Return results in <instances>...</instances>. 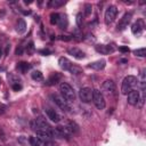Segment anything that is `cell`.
<instances>
[{"mask_svg": "<svg viewBox=\"0 0 146 146\" xmlns=\"http://www.w3.org/2000/svg\"><path fill=\"white\" fill-rule=\"evenodd\" d=\"M68 72H71L72 74H75V75H78V74H80V73H82V70L80 68V67H78V66H75V65H72V67L70 68V71Z\"/></svg>", "mask_w": 146, "mask_h": 146, "instance_id": "26", "label": "cell"}, {"mask_svg": "<svg viewBox=\"0 0 146 146\" xmlns=\"http://www.w3.org/2000/svg\"><path fill=\"white\" fill-rule=\"evenodd\" d=\"M67 24H68L67 16H66V15H64V14L59 15V22H58V24H57V25H58L60 29H66V27H67Z\"/></svg>", "mask_w": 146, "mask_h": 146, "instance_id": "19", "label": "cell"}, {"mask_svg": "<svg viewBox=\"0 0 146 146\" xmlns=\"http://www.w3.org/2000/svg\"><path fill=\"white\" fill-rule=\"evenodd\" d=\"M139 97H140V92L137 91V90H132L131 92L128 94L127 100H128V103H129L130 105L135 106V105H138V103H139Z\"/></svg>", "mask_w": 146, "mask_h": 146, "instance_id": "10", "label": "cell"}, {"mask_svg": "<svg viewBox=\"0 0 146 146\" xmlns=\"http://www.w3.org/2000/svg\"><path fill=\"white\" fill-rule=\"evenodd\" d=\"M11 88L15 91H19L22 89V84L19 83V81H14V82H11Z\"/></svg>", "mask_w": 146, "mask_h": 146, "instance_id": "28", "label": "cell"}, {"mask_svg": "<svg viewBox=\"0 0 146 146\" xmlns=\"http://www.w3.org/2000/svg\"><path fill=\"white\" fill-rule=\"evenodd\" d=\"M23 50H24V47H23V46H18L17 49H16V55H17V56H18V55H22V54H23Z\"/></svg>", "mask_w": 146, "mask_h": 146, "instance_id": "32", "label": "cell"}, {"mask_svg": "<svg viewBox=\"0 0 146 146\" xmlns=\"http://www.w3.org/2000/svg\"><path fill=\"white\" fill-rule=\"evenodd\" d=\"M0 57H1V50H0Z\"/></svg>", "mask_w": 146, "mask_h": 146, "instance_id": "38", "label": "cell"}, {"mask_svg": "<svg viewBox=\"0 0 146 146\" xmlns=\"http://www.w3.org/2000/svg\"><path fill=\"white\" fill-rule=\"evenodd\" d=\"M92 102H94L95 106L98 110H104L105 106H106L105 98H104L103 94L98 89H92Z\"/></svg>", "mask_w": 146, "mask_h": 146, "instance_id": "3", "label": "cell"}, {"mask_svg": "<svg viewBox=\"0 0 146 146\" xmlns=\"http://www.w3.org/2000/svg\"><path fill=\"white\" fill-rule=\"evenodd\" d=\"M60 79H62V74L55 72V73H52V74L48 78V80L46 81V84H47V86H55V84H57V83L59 82Z\"/></svg>", "mask_w": 146, "mask_h": 146, "instance_id": "14", "label": "cell"}, {"mask_svg": "<svg viewBox=\"0 0 146 146\" xmlns=\"http://www.w3.org/2000/svg\"><path fill=\"white\" fill-rule=\"evenodd\" d=\"M65 3L64 0H51L49 2V6H52V7H60Z\"/></svg>", "mask_w": 146, "mask_h": 146, "instance_id": "25", "label": "cell"}, {"mask_svg": "<svg viewBox=\"0 0 146 146\" xmlns=\"http://www.w3.org/2000/svg\"><path fill=\"white\" fill-rule=\"evenodd\" d=\"M25 50H26V52H27L29 55H32V54L34 52V43H33V42H30V43L26 46Z\"/></svg>", "mask_w": 146, "mask_h": 146, "instance_id": "27", "label": "cell"}, {"mask_svg": "<svg viewBox=\"0 0 146 146\" xmlns=\"http://www.w3.org/2000/svg\"><path fill=\"white\" fill-rule=\"evenodd\" d=\"M9 50H10V44H7V46H6V51H5V54H6V55H8Z\"/></svg>", "mask_w": 146, "mask_h": 146, "instance_id": "36", "label": "cell"}, {"mask_svg": "<svg viewBox=\"0 0 146 146\" xmlns=\"http://www.w3.org/2000/svg\"><path fill=\"white\" fill-rule=\"evenodd\" d=\"M133 54L138 57H145L146 56V49L145 48H139V49H136L133 50Z\"/></svg>", "mask_w": 146, "mask_h": 146, "instance_id": "24", "label": "cell"}, {"mask_svg": "<svg viewBox=\"0 0 146 146\" xmlns=\"http://www.w3.org/2000/svg\"><path fill=\"white\" fill-rule=\"evenodd\" d=\"M79 97H80L81 102H83V103H89V102H91V99H92V90H91L90 88H88V87H83V88H81L80 91H79Z\"/></svg>", "mask_w": 146, "mask_h": 146, "instance_id": "7", "label": "cell"}, {"mask_svg": "<svg viewBox=\"0 0 146 146\" xmlns=\"http://www.w3.org/2000/svg\"><path fill=\"white\" fill-rule=\"evenodd\" d=\"M58 64H59V66L64 70V71H70V68L72 67V63H71V60L70 59H67L66 57H60L59 59H58Z\"/></svg>", "mask_w": 146, "mask_h": 146, "instance_id": "15", "label": "cell"}, {"mask_svg": "<svg viewBox=\"0 0 146 146\" xmlns=\"http://www.w3.org/2000/svg\"><path fill=\"white\" fill-rule=\"evenodd\" d=\"M119 50L122 51V52H129V48L128 47H120Z\"/></svg>", "mask_w": 146, "mask_h": 146, "instance_id": "34", "label": "cell"}, {"mask_svg": "<svg viewBox=\"0 0 146 146\" xmlns=\"http://www.w3.org/2000/svg\"><path fill=\"white\" fill-rule=\"evenodd\" d=\"M138 84V79L135 75H127L123 81H122V86H121V92L123 95H128L129 92H131L132 90H135V88Z\"/></svg>", "mask_w": 146, "mask_h": 146, "instance_id": "1", "label": "cell"}, {"mask_svg": "<svg viewBox=\"0 0 146 146\" xmlns=\"http://www.w3.org/2000/svg\"><path fill=\"white\" fill-rule=\"evenodd\" d=\"M44 111H46V114H47L48 119H50V121H52V122H55V123H57V122L60 121V116H59V114L56 112V110H54V108H51V107H46Z\"/></svg>", "mask_w": 146, "mask_h": 146, "instance_id": "11", "label": "cell"}, {"mask_svg": "<svg viewBox=\"0 0 146 146\" xmlns=\"http://www.w3.org/2000/svg\"><path fill=\"white\" fill-rule=\"evenodd\" d=\"M0 84H1V79H0Z\"/></svg>", "mask_w": 146, "mask_h": 146, "instance_id": "39", "label": "cell"}, {"mask_svg": "<svg viewBox=\"0 0 146 146\" xmlns=\"http://www.w3.org/2000/svg\"><path fill=\"white\" fill-rule=\"evenodd\" d=\"M56 131L58 132L59 137L68 138V137L71 136V131L68 130L67 127H64V125H58V127H56Z\"/></svg>", "mask_w": 146, "mask_h": 146, "instance_id": "17", "label": "cell"}, {"mask_svg": "<svg viewBox=\"0 0 146 146\" xmlns=\"http://www.w3.org/2000/svg\"><path fill=\"white\" fill-rule=\"evenodd\" d=\"M59 91L62 94V97L67 100V102H73L75 100V91L74 89L66 82H62L59 84Z\"/></svg>", "mask_w": 146, "mask_h": 146, "instance_id": "2", "label": "cell"}, {"mask_svg": "<svg viewBox=\"0 0 146 146\" xmlns=\"http://www.w3.org/2000/svg\"><path fill=\"white\" fill-rule=\"evenodd\" d=\"M16 67H17V70L21 73H25V72H27L31 68V65L29 63H26V62H21V63H17V66Z\"/></svg>", "mask_w": 146, "mask_h": 146, "instance_id": "18", "label": "cell"}, {"mask_svg": "<svg viewBox=\"0 0 146 146\" xmlns=\"http://www.w3.org/2000/svg\"><path fill=\"white\" fill-rule=\"evenodd\" d=\"M58 39H59V40H62V41H70L72 38H71V36H68V35H59V36H58Z\"/></svg>", "mask_w": 146, "mask_h": 146, "instance_id": "31", "label": "cell"}, {"mask_svg": "<svg viewBox=\"0 0 146 146\" xmlns=\"http://www.w3.org/2000/svg\"><path fill=\"white\" fill-rule=\"evenodd\" d=\"M114 50H115V48L111 44H98V46H96V51H98L103 55L112 54Z\"/></svg>", "mask_w": 146, "mask_h": 146, "instance_id": "12", "label": "cell"}, {"mask_svg": "<svg viewBox=\"0 0 146 146\" xmlns=\"http://www.w3.org/2000/svg\"><path fill=\"white\" fill-rule=\"evenodd\" d=\"M58 22H59V14H57V13L50 14V23L52 25H55V24H58Z\"/></svg>", "mask_w": 146, "mask_h": 146, "instance_id": "23", "label": "cell"}, {"mask_svg": "<svg viewBox=\"0 0 146 146\" xmlns=\"http://www.w3.org/2000/svg\"><path fill=\"white\" fill-rule=\"evenodd\" d=\"M31 78L34 80V81H42L43 80V74L40 72V71H33L31 73Z\"/></svg>", "mask_w": 146, "mask_h": 146, "instance_id": "22", "label": "cell"}, {"mask_svg": "<svg viewBox=\"0 0 146 146\" xmlns=\"http://www.w3.org/2000/svg\"><path fill=\"white\" fill-rule=\"evenodd\" d=\"M131 18H132V14H131V13H125V14L122 16V18L120 19V22L117 23L116 30H117V31H123V30H125V29L128 27V25H129Z\"/></svg>", "mask_w": 146, "mask_h": 146, "instance_id": "6", "label": "cell"}, {"mask_svg": "<svg viewBox=\"0 0 146 146\" xmlns=\"http://www.w3.org/2000/svg\"><path fill=\"white\" fill-rule=\"evenodd\" d=\"M145 29V23L143 19H138L137 22H135L131 26V32L135 34V35H140L143 33Z\"/></svg>", "mask_w": 146, "mask_h": 146, "instance_id": "9", "label": "cell"}, {"mask_svg": "<svg viewBox=\"0 0 146 146\" xmlns=\"http://www.w3.org/2000/svg\"><path fill=\"white\" fill-rule=\"evenodd\" d=\"M29 141H30L31 146H44V143L38 137H30Z\"/></svg>", "mask_w": 146, "mask_h": 146, "instance_id": "21", "label": "cell"}, {"mask_svg": "<svg viewBox=\"0 0 146 146\" xmlns=\"http://www.w3.org/2000/svg\"><path fill=\"white\" fill-rule=\"evenodd\" d=\"M67 52H68L71 56H73L74 58H76V59H83V58L86 57V54H84L81 49H79V48H76V47H71V48H68V49H67Z\"/></svg>", "mask_w": 146, "mask_h": 146, "instance_id": "13", "label": "cell"}, {"mask_svg": "<svg viewBox=\"0 0 146 146\" xmlns=\"http://www.w3.org/2000/svg\"><path fill=\"white\" fill-rule=\"evenodd\" d=\"M5 110H6V106H5V105H2V104H0V113H3V112H5Z\"/></svg>", "mask_w": 146, "mask_h": 146, "instance_id": "35", "label": "cell"}, {"mask_svg": "<svg viewBox=\"0 0 146 146\" xmlns=\"http://www.w3.org/2000/svg\"><path fill=\"white\" fill-rule=\"evenodd\" d=\"M39 52H40V54H42V55H44V56H47V55H50V54H51V51H50V50H48V49H41V50H39Z\"/></svg>", "mask_w": 146, "mask_h": 146, "instance_id": "33", "label": "cell"}, {"mask_svg": "<svg viewBox=\"0 0 146 146\" xmlns=\"http://www.w3.org/2000/svg\"><path fill=\"white\" fill-rule=\"evenodd\" d=\"M44 146H58V145H56V144H52V143L48 141V143H44Z\"/></svg>", "mask_w": 146, "mask_h": 146, "instance_id": "37", "label": "cell"}, {"mask_svg": "<svg viewBox=\"0 0 146 146\" xmlns=\"http://www.w3.org/2000/svg\"><path fill=\"white\" fill-rule=\"evenodd\" d=\"M82 15L81 14H78L76 15V24H78V26H81L82 25Z\"/></svg>", "mask_w": 146, "mask_h": 146, "instance_id": "30", "label": "cell"}, {"mask_svg": "<svg viewBox=\"0 0 146 146\" xmlns=\"http://www.w3.org/2000/svg\"><path fill=\"white\" fill-rule=\"evenodd\" d=\"M102 90L104 94L112 96L115 94V83L113 82V80H106L104 81L103 86H102Z\"/></svg>", "mask_w": 146, "mask_h": 146, "instance_id": "8", "label": "cell"}, {"mask_svg": "<svg viewBox=\"0 0 146 146\" xmlns=\"http://www.w3.org/2000/svg\"><path fill=\"white\" fill-rule=\"evenodd\" d=\"M50 98L52 99V102L63 111V112H70V106L67 105V103H66V100L63 98V97H60V96H58V95H56V94H51L50 95Z\"/></svg>", "mask_w": 146, "mask_h": 146, "instance_id": "4", "label": "cell"}, {"mask_svg": "<svg viewBox=\"0 0 146 146\" xmlns=\"http://www.w3.org/2000/svg\"><path fill=\"white\" fill-rule=\"evenodd\" d=\"M25 30H26V23H25V21L22 19V18L18 19L17 25H16V31H17L18 33H24Z\"/></svg>", "mask_w": 146, "mask_h": 146, "instance_id": "20", "label": "cell"}, {"mask_svg": "<svg viewBox=\"0 0 146 146\" xmlns=\"http://www.w3.org/2000/svg\"><path fill=\"white\" fill-rule=\"evenodd\" d=\"M105 65H106V62H105L104 59H99V60H96V62H94V63H90L88 66H89L90 68H92V70L100 71V70H103V68L105 67Z\"/></svg>", "mask_w": 146, "mask_h": 146, "instance_id": "16", "label": "cell"}, {"mask_svg": "<svg viewBox=\"0 0 146 146\" xmlns=\"http://www.w3.org/2000/svg\"><path fill=\"white\" fill-rule=\"evenodd\" d=\"M91 11H92L91 5H90V3H86V5H84V15H86V16H89V15L91 14Z\"/></svg>", "mask_w": 146, "mask_h": 146, "instance_id": "29", "label": "cell"}, {"mask_svg": "<svg viewBox=\"0 0 146 146\" xmlns=\"http://www.w3.org/2000/svg\"><path fill=\"white\" fill-rule=\"evenodd\" d=\"M116 15H117V9H116V7H115V6H110V7L106 9V11H105V16H104V18H105V24H106V25H110V24L115 19Z\"/></svg>", "mask_w": 146, "mask_h": 146, "instance_id": "5", "label": "cell"}]
</instances>
